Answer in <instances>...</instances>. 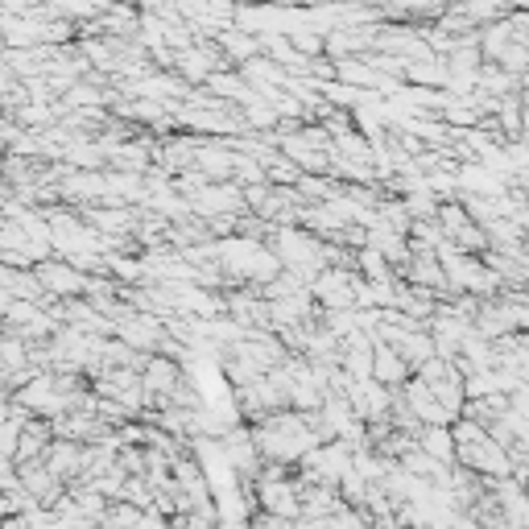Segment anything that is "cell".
<instances>
[{"instance_id": "6da1fadb", "label": "cell", "mask_w": 529, "mask_h": 529, "mask_svg": "<svg viewBox=\"0 0 529 529\" xmlns=\"http://www.w3.org/2000/svg\"><path fill=\"white\" fill-rule=\"evenodd\" d=\"M34 273H38V282H42V290H46L50 298H79V294H87V273L75 269V265L42 261Z\"/></svg>"}, {"instance_id": "7a4b0ae2", "label": "cell", "mask_w": 529, "mask_h": 529, "mask_svg": "<svg viewBox=\"0 0 529 529\" xmlns=\"http://www.w3.org/2000/svg\"><path fill=\"white\" fill-rule=\"evenodd\" d=\"M410 364L397 356L393 344H385V339H372V381L385 385V389H397L401 381H406Z\"/></svg>"}]
</instances>
